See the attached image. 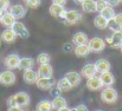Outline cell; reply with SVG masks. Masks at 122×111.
<instances>
[{"mask_svg": "<svg viewBox=\"0 0 122 111\" xmlns=\"http://www.w3.org/2000/svg\"><path fill=\"white\" fill-rule=\"evenodd\" d=\"M31 102V98L29 96V93L21 91V92H17L12 96L8 97L7 99V105L8 106H19V108H25L29 106Z\"/></svg>", "mask_w": 122, "mask_h": 111, "instance_id": "1", "label": "cell"}, {"mask_svg": "<svg viewBox=\"0 0 122 111\" xmlns=\"http://www.w3.org/2000/svg\"><path fill=\"white\" fill-rule=\"evenodd\" d=\"M1 40L2 41H5V43H7V44H12V43H14L15 41V39H17V36H15V33L13 32V30L12 29H6V30H4L2 31V33H1Z\"/></svg>", "mask_w": 122, "mask_h": 111, "instance_id": "16", "label": "cell"}, {"mask_svg": "<svg viewBox=\"0 0 122 111\" xmlns=\"http://www.w3.org/2000/svg\"><path fill=\"white\" fill-rule=\"evenodd\" d=\"M38 78H39V77H38L37 71H35V70H32V69L24 71V74H23V79H24V82H25L26 84H30V85L36 84V82H37Z\"/></svg>", "mask_w": 122, "mask_h": 111, "instance_id": "13", "label": "cell"}, {"mask_svg": "<svg viewBox=\"0 0 122 111\" xmlns=\"http://www.w3.org/2000/svg\"><path fill=\"white\" fill-rule=\"evenodd\" d=\"M88 36L84 33V32H76L74 36H72V44L74 45H84V44H88Z\"/></svg>", "mask_w": 122, "mask_h": 111, "instance_id": "19", "label": "cell"}, {"mask_svg": "<svg viewBox=\"0 0 122 111\" xmlns=\"http://www.w3.org/2000/svg\"><path fill=\"white\" fill-rule=\"evenodd\" d=\"M17 76L12 70H5L0 72V84L4 86H11L15 83Z\"/></svg>", "mask_w": 122, "mask_h": 111, "instance_id": "5", "label": "cell"}, {"mask_svg": "<svg viewBox=\"0 0 122 111\" xmlns=\"http://www.w3.org/2000/svg\"><path fill=\"white\" fill-rule=\"evenodd\" d=\"M10 6H11L10 0H0V10H1V11H4V12L8 11Z\"/></svg>", "mask_w": 122, "mask_h": 111, "instance_id": "34", "label": "cell"}, {"mask_svg": "<svg viewBox=\"0 0 122 111\" xmlns=\"http://www.w3.org/2000/svg\"><path fill=\"white\" fill-rule=\"evenodd\" d=\"M74 52H75V54L78 58H84V57H86L90 53V50H89L88 45L84 44V45H77V46H75Z\"/></svg>", "mask_w": 122, "mask_h": 111, "instance_id": "25", "label": "cell"}, {"mask_svg": "<svg viewBox=\"0 0 122 111\" xmlns=\"http://www.w3.org/2000/svg\"><path fill=\"white\" fill-rule=\"evenodd\" d=\"M0 43H1V38H0Z\"/></svg>", "mask_w": 122, "mask_h": 111, "instance_id": "50", "label": "cell"}, {"mask_svg": "<svg viewBox=\"0 0 122 111\" xmlns=\"http://www.w3.org/2000/svg\"><path fill=\"white\" fill-rule=\"evenodd\" d=\"M37 73L38 77H43V78H50V77H53V69L50 64H41L39 65L38 70H37Z\"/></svg>", "mask_w": 122, "mask_h": 111, "instance_id": "14", "label": "cell"}, {"mask_svg": "<svg viewBox=\"0 0 122 111\" xmlns=\"http://www.w3.org/2000/svg\"><path fill=\"white\" fill-rule=\"evenodd\" d=\"M108 27H109V29H110V30L113 31V32L122 31L121 29H120V27H119V26H117V25H116V24H115V23L113 21V20H110V21H109V24H108Z\"/></svg>", "mask_w": 122, "mask_h": 111, "instance_id": "37", "label": "cell"}, {"mask_svg": "<svg viewBox=\"0 0 122 111\" xmlns=\"http://www.w3.org/2000/svg\"><path fill=\"white\" fill-rule=\"evenodd\" d=\"M35 63H36V60H35L33 58H30V57L20 58V62H19V66H18V69H20V70H23V71H26V70L33 69Z\"/></svg>", "mask_w": 122, "mask_h": 111, "instance_id": "15", "label": "cell"}, {"mask_svg": "<svg viewBox=\"0 0 122 111\" xmlns=\"http://www.w3.org/2000/svg\"><path fill=\"white\" fill-rule=\"evenodd\" d=\"M41 5V0H27L26 1V6L29 8H37Z\"/></svg>", "mask_w": 122, "mask_h": 111, "instance_id": "32", "label": "cell"}, {"mask_svg": "<svg viewBox=\"0 0 122 111\" xmlns=\"http://www.w3.org/2000/svg\"><path fill=\"white\" fill-rule=\"evenodd\" d=\"M74 1H75L76 4H78V5H81V4H82V2H83V1H84V0H74Z\"/></svg>", "mask_w": 122, "mask_h": 111, "instance_id": "43", "label": "cell"}, {"mask_svg": "<svg viewBox=\"0 0 122 111\" xmlns=\"http://www.w3.org/2000/svg\"><path fill=\"white\" fill-rule=\"evenodd\" d=\"M57 111H70V109L68 106H65V108H62V109H59V110H57Z\"/></svg>", "mask_w": 122, "mask_h": 111, "instance_id": "42", "label": "cell"}, {"mask_svg": "<svg viewBox=\"0 0 122 111\" xmlns=\"http://www.w3.org/2000/svg\"><path fill=\"white\" fill-rule=\"evenodd\" d=\"M88 47L90 50V52H95V53H98L101 51L104 50L106 47V41L102 39V38H92V39H89L88 40Z\"/></svg>", "mask_w": 122, "mask_h": 111, "instance_id": "4", "label": "cell"}, {"mask_svg": "<svg viewBox=\"0 0 122 111\" xmlns=\"http://www.w3.org/2000/svg\"><path fill=\"white\" fill-rule=\"evenodd\" d=\"M56 85H57L62 91H69V90L72 89L71 84L69 83V80H68L65 77H63V78H61L59 80H57V82H56Z\"/></svg>", "mask_w": 122, "mask_h": 111, "instance_id": "29", "label": "cell"}, {"mask_svg": "<svg viewBox=\"0 0 122 111\" xmlns=\"http://www.w3.org/2000/svg\"><path fill=\"white\" fill-rule=\"evenodd\" d=\"M101 99L107 103V104H113L116 103L119 99V93L115 89H113L112 86H107L106 89L102 90L101 92Z\"/></svg>", "mask_w": 122, "mask_h": 111, "instance_id": "3", "label": "cell"}, {"mask_svg": "<svg viewBox=\"0 0 122 111\" xmlns=\"http://www.w3.org/2000/svg\"><path fill=\"white\" fill-rule=\"evenodd\" d=\"M107 2H108L109 6L114 7V6H117V5L121 2V0H107Z\"/></svg>", "mask_w": 122, "mask_h": 111, "instance_id": "38", "label": "cell"}, {"mask_svg": "<svg viewBox=\"0 0 122 111\" xmlns=\"http://www.w3.org/2000/svg\"><path fill=\"white\" fill-rule=\"evenodd\" d=\"M76 110L77 111H89V109H88V106H86V105H84V104H80V105H77V106H76Z\"/></svg>", "mask_w": 122, "mask_h": 111, "instance_id": "39", "label": "cell"}, {"mask_svg": "<svg viewBox=\"0 0 122 111\" xmlns=\"http://www.w3.org/2000/svg\"><path fill=\"white\" fill-rule=\"evenodd\" d=\"M2 14H4V11H1V10H0V20H1V17H2Z\"/></svg>", "mask_w": 122, "mask_h": 111, "instance_id": "44", "label": "cell"}, {"mask_svg": "<svg viewBox=\"0 0 122 111\" xmlns=\"http://www.w3.org/2000/svg\"><path fill=\"white\" fill-rule=\"evenodd\" d=\"M23 1H25V2H26V1H27V0H23Z\"/></svg>", "mask_w": 122, "mask_h": 111, "instance_id": "48", "label": "cell"}, {"mask_svg": "<svg viewBox=\"0 0 122 111\" xmlns=\"http://www.w3.org/2000/svg\"><path fill=\"white\" fill-rule=\"evenodd\" d=\"M21 110H23V109L19 108V106H10L7 111H21Z\"/></svg>", "mask_w": 122, "mask_h": 111, "instance_id": "41", "label": "cell"}, {"mask_svg": "<svg viewBox=\"0 0 122 111\" xmlns=\"http://www.w3.org/2000/svg\"><path fill=\"white\" fill-rule=\"evenodd\" d=\"M52 4L61 5V6H64V5L66 4V0H52Z\"/></svg>", "mask_w": 122, "mask_h": 111, "instance_id": "40", "label": "cell"}, {"mask_svg": "<svg viewBox=\"0 0 122 111\" xmlns=\"http://www.w3.org/2000/svg\"><path fill=\"white\" fill-rule=\"evenodd\" d=\"M70 111H77V110H76V108H75V109H70Z\"/></svg>", "mask_w": 122, "mask_h": 111, "instance_id": "45", "label": "cell"}, {"mask_svg": "<svg viewBox=\"0 0 122 111\" xmlns=\"http://www.w3.org/2000/svg\"><path fill=\"white\" fill-rule=\"evenodd\" d=\"M0 23H1L5 27L11 29V27H12V25L15 23V18H14V17H13L8 11H6V12H4V14H2V17H1Z\"/></svg>", "mask_w": 122, "mask_h": 111, "instance_id": "18", "label": "cell"}, {"mask_svg": "<svg viewBox=\"0 0 122 111\" xmlns=\"http://www.w3.org/2000/svg\"><path fill=\"white\" fill-rule=\"evenodd\" d=\"M95 74H96V70H95L94 64H86V65H84V66L82 68L81 76H83L84 78L89 79V78L94 77Z\"/></svg>", "mask_w": 122, "mask_h": 111, "instance_id": "21", "label": "cell"}, {"mask_svg": "<svg viewBox=\"0 0 122 111\" xmlns=\"http://www.w3.org/2000/svg\"><path fill=\"white\" fill-rule=\"evenodd\" d=\"M56 84V80L53 77H50V78H43V77H39L36 82V85L38 89L41 90H50L52 86H55Z\"/></svg>", "mask_w": 122, "mask_h": 111, "instance_id": "7", "label": "cell"}, {"mask_svg": "<svg viewBox=\"0 0 122 111\" xmlns=\"http://www.w3.org/2000/svg\"><path fill=\"white\" fill-rule=\"evenodd\" d=\"M11 29L13 30V32L15 33L17 37L24 38V39H27V38L30 37V32H29V30H27L26 26H25L23 23H20V21H15V23L12 25Z\"/></svg>", "mask_w": 122, "mask_h": 111, "instance_id": "6", "label": "cell"}, {"mask_svg": "<svg viewBox=\"0 0 122 111\" xmlns=\"http://www.w3.org/2000/svg\"><path fill=\"white\" fill-rule=\"evenodd\" d=\"M81 73L76 72V71H69L68 73L65 74V78L69 80V83L71 84V86H77L81 83Z\"/></svg>", "mask_w": 122, "mask_h": 111, "instance_id": "17", "label": "cell"}, {"mask_svg": "<svg viewBox=\"0 0 122 111\" xmlns=\"http://www.w3.org/2000/svg\"><path fill=\"white\" fill-rule=\"evenodd\" d=\"M51 103H52V108L56 109V110H59V109L66 106V99H65L64 97H62V96L55 97L53 101H52Z\"/></svg>", "mask_w": 122, "mask_h": 111, "instance_id": "26", "label": "cell"}, {"mask_svg": "<svg viewBox=\"0 0 122 111\" xmlns=\"http://www.w3.org/2000/svg\"><path fill=\"white\" fill-rule=\"evenodd\" d=\"M108 6L109 5H108L107 0H97L96 1V12H101Z\"/></svg>", "mask_w": 122, "mask_h": 111, "instance_id": "31", "label": "cell"}, {"mask_svg": "<svg viewBox=\"0 0 122 111\" xmlns=\"http://www.w3.org/2000/svg\"><path fill=\"white\" fill-rule=\"evenodd\" d=\"M95 111H103V110H95Z\"/></svg>", "mask_w": 122, "mask_h": 111, "instance_id": "47", "label": "cell"}, {"mask_svg": "<svg viewBox=\"0 0 122 111\" xmlns=\"http://www.w3.org/2000/svg\"><path fill=\"white\" fill-rule=\"evenodd\" d=\"M74 50H75V46H74L72 43H65V44L63 45V51L66 52V53H70V52H72Z\"/></svg>", "mask_w": 122, "mask_h": 111, "instance_id": "35", "label": "cell"}, {"mask_svg": "<svg viewBox=\"0 0 122 111\" xmlns=\"http://www.w3.org/2000/svg\"><path fill=\"white\" fill-rule=\"evenodd\" d=\"M62 92H63V91H62V90H61V89H59L57 85H56V86H52V87L50 89V95H51L53 98H55V97L61 96V95H62Z\"/></svg>", "mask_w": 122, "mask_h": 111, "instance_id": "33", "label": "cell"}, {"mask_svg": "<svg viewBox=\"0 0 122 111\" xmlns=\"http://www.w3.org/2000/svg\"><path fill=\"white\" fill-rule=\"evenodd\" d=\"M102 86H103V84H102L100 77H97V76H94L86 80V87L90 91H98L102 89Z\"/></svg>", "mask_w": 122, "mask_h": 111, "instance_id": "12", "label": "cell"}, {"mask_svg": "<svg viewBox=\"0 0 122 111\" xmlns=\"http://www.w3.org/2000/svg\"><path fill=\"white\" fill-rule=\"evenodd\" d=\"M120 48H121V52H122V45H121V47H120Z\"/></svg>", "mask_w": 122, "mask_h": 111, "instance_id": "46", "label": "cell"}, {"mask_svg": "<svg viewBox=\"0 0 122 111\" xmlns=\"http://www.w3.org/2000/svg\"><path fill=\"white\" fill-rule=\"evenodd\" d=\"M21 111H29V110H21Z\"/></svg>", "mask_w": 122, "mask_h": 111, "instance_id": "49", "label": "cell"}, {"mask_svg": "<svg viewBox=\"0 0 122 111\" xmlns=\"http://www.w3.org/2000/svg\"><path fill=\"white\" fill-rule=\"evenodd\" d=\"M50 60H51L50 54H49V53H45V52L39 53V54L37 56V59H36V62H37L39 65H41V64H50Z\"/></svg>", "mask_w": 122, "mask_h": 111, "instance_id": "30", "label": "cell"}, {"mask_svg": "<svg viewBox=\"0 0 122 111\" xmlns=\"http://www.w3.org/2000/svg\"><path fill=\"white\" fill-rule=\"evenodd\" d=\"M64 6H61V5H56V4H51V6L49 7V13L50 15H52L53 18H61L62 13L64 12Z\"/></svg>", "mask_w": 122, "mask_h": 111, "instance_id": "22", "label": "cell"}, {"mask_svg": "<svg viewBox=\"0 0 122 111\" xmlns=\"http://www.w3.org/2000/svg\"><path fill=\"white\" fill-rule=\"evenodd\" d=\"M94 66H95V70H96V73H103V72H108L110 71V63L109 60L104 59V58H101V59H97L95 63H94Z\"/></svg>", "mask_w": 122, "mask_h": 111, "instance_id": "8", "label": "cell"}, {"mask_svg": "<svg viewBox=\"0 0 122 111\" xmlns=\"http://www.w3.org/2000/svg\"><path fill=\"white\" fill-rule=\"evenodd\" d=\"M19 62H20V57L15 53H12L5 58V66L8 70H14V69H18Z\"/></svg>", "mask_w": 122, "mask_h": 111, "instance_id": "11", "label": "cell"}, {"mask_svg": "<svg viewBox=\"0 0 122 111\" xmlns=\"http://www.w3.org/2000/svg\"><path fill=\"white\" fill-rule=\"evenodd\" d=\"M107 43L113 48H120L122 45V31L113 32V36L112 37L107 38Z\"/></svg>", "mask_w": 122, "mask_h": 111, "instance_id": "9", "label": "cell"}, {"mask_svg": "<svg viewBox=\"0 0 122 111\" xmlns=\"http://www.w3.org/2000/svg\"><path fill=\"white\" fill-rule=\"evenodd\" d=\"M8 12H10L15 19H20V18H24V17H25V14H26V8H25L23 5H20V4H15V5L10 6Z\"/></svg>", "mask_w": 122, "mask_h": 111, "instance_id": "10", "label": "cell"}, {"mask_svg": "<svg viewBox=\"0 0 122 111\" xmlns=\"http://www.w3.org/2000/svg\"><path fill=\"white\" fill-rule=\"evenodd\" d=\"M82 13L76 11V10H71V11H64L59 18V20L64 24H77L78 21L82 20Z\"/></svg>", "mask_w": 122, "mask_h": 111, "instance_id": "2", "label": "cell"}, {"mask_svg": "<svg viewBox=\"0 0 122 111\" xmlns=\"http://www.w3.org/2000/svg\"><path fill=\"white\" fill-rule=\"evenodd\" d=\"M113 21L120 27L122 30V12L121 13H117V14H115V17H114V19H113Z\"/></svg>", "mask_w": 122, "mask_h": 111, "instance_id": "36", "label": "cell"}, {"mask_svg": "<svg viewBox=\"0 0 122 111\" xmlns=\"http://www.w3.org/2000/svg\"><path fill=\"white\" fill-rule=\"evenodd\" d=\"M82 11L85 13H92L96 12V1L95 0H84L81 4Z\"/></svg>", "mask_w": 122, "mask_h": 111, "instance_id": "23", "label": "cell"}, {"mask_svg": "<svg viewBox=\"0 0 122 111\" xmlns=\"http://www.w3.org/2000/svg\"><path fill=\"white\" fill-rule=\"evenodd\" d=\"M52 103L49 99H43L37 104V111H52Z\"/></svg>", "mask_w": 122, "mask_h": 111, "instance_id": "27", "label": "cell"}, {"mask_svg": "<svg viewBox=\"0 0 122 111\" xmlns=\"http://www.w3.org/2000/svg\"><path fill=\"white\" fill-rule=\"evenodd\" d=\"M108 24H109V20H107L106 18H103L101 14H98V15H96L94 18V25H95V27H97L100 30L107 29L108 27Z\"/></svg>", "mask_w": 122, "mask_h": 111, "instance_id": "24", "label": "cell"}, {"mask_svg": "<svg viewBox=\"0 0 122 111\" xmlns=\"http://www.w3.org/2000/svg\"><path fill=\"white\" fill-rule=\"evenodd\" d=\"M100 14L103 17V18H106L107 20H113L114 19V17H115V11H114V8L112 7V6H108V7H106L103 11H101L100 12Z\"/></svg>", "mask_w": 122, "mask_h": 111, "instance_id": "28", "label": "cell"}, {"mask_svg": "<svg viewBox=\"0 0 122 111\" xmlns=\"http://www.w3.org/2000/svg\"><path fill=\"white\" fill-rule=\"evenodd\" d=\"M100 79H101V82H102L103 86H112V85L115 83V77H114V74L112 73L110 71L101 73Z\"/></svg>", "mask_w": 122, "mask_h": 111, "instance_id": "20", "label": "cell"}]
</instances>
